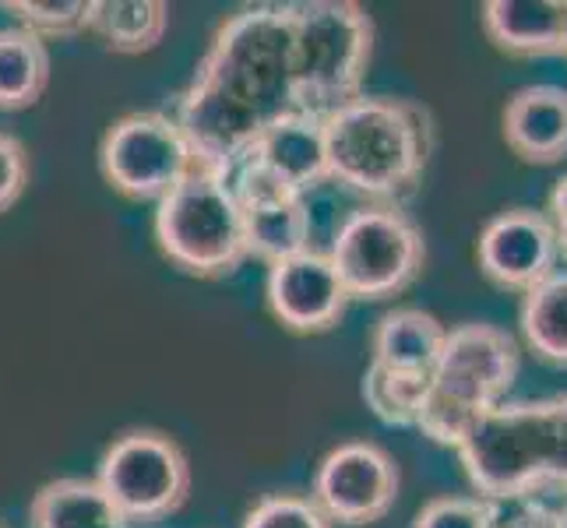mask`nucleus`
I'll return each mask as SVG.
<instances>
[{
	"mask_svg": "<svg viewBox=\"0 0 567 528\" xmlns=\"http://www.w3.org/2000/svg\"><path fill=\"white\" fill-rule=\"evenodd\" d=\"M413 528H491L483 497H437L416 515Z\"/></svg>",
	"mask_w": 567,
	"mask_h": 528,
	"instance_id": "25",
	"label": "nucleus"
},
{
	"mask_svg": "<svg viewBox=\"0 0 567 528\" xmlns=\"http://www.w3.org/2000/svg\"><path fill=\"white\" fill-rule=\"evenodd\" d=\"M29 528H127V521L95 479L64 476L32 497Z\"/></svg>",
	"mask_w": 567,
	"mask_h": 528,
	"instance_id": "18",
	"label": "nucleus"
},
{
	"mask_svg": "<svg viewBox=\"0 0 567 528\" xmlns=\"http://www.w3.org/2000/svg\"><path fill=\"white\" fill-rule=\"evenodd\" d=\"M265 300L271 318L292 335H321L342 321L349 292L328 253L310 247L279 265H268Z\"/></svg>",
	"mask_w": 567,
	"mask_h": 528,
	"instance_id": "12",
	"label": "nucleus"
},
{
	"mask_svg": "<svg viewBox=\"0 0 567 528\" xmlns=\"http://www.w3.org/2000/svg\"><path fill=\"white\" fill-rule=\"evenodd\" d=\"M4 11L47 43V39H74L89 32L95 0H4Z\"/></svg>",
	"mask_w": 567,
	"mask_h": 528,
	"instance_id": "23",
	"label": "nucleus"
},
{
	"mask_svg": "<svg viewBox=\"0 0 567 528\" xmlns=\"http://www.w3.org/2000/svg\"><path fill=\"white\" fill-rule=\"evenodd\" d=\"M504 142L525 163H560L567 155V89H518L504 106Z\"/></svg>",
	"mask_w": 567,
	"mask_h": 528,
	"instance_id": "15",
	"label": "nucleus"
},
{
	"mask_svg": "<svg viewBox=\"0 0 567 528\" xmlns=\"http://www.w3.org/2000/svg\"><path fill=\"white\" fill-rule=\"evenodd\" d=\"M518 377V342L497 324H458L447 331L416 429L458 447L486 408L501 405Z\"/></svg>",
	"mask_w": 567,
	"mask_h": 528,
	"instance_id": "4",
	"label": "nucleus"
},
{
	"mask_svg": "<svg viewBox=\"0 0 567 528\" xmlns=\"http://www.w3.org/2000/svg\"><path fill=\"white\" fill-rule=\"evenodd\" d=\"M328 180L378 205L409 198L434 152L430 110L391 95H360L324 116Z\"/></svg>",
	"mask_w": 567,
	"mask_h": 528,
	"instance_id": "2",
	"label": "nucleus"
},
{
	"mask_svg": "<svg viewBox=\"0 0 567 528\" xmlns=\"http://www.w3.org/2000/svg\"><path fill=\"white\" fill-rule=\"evenodd\" d=\"M244 528H331L310 497L297 494H268L250 507Z\"/></svg>",
	"mask_w": 567,
	"mask_h": 528,
	"instance_id": "24",
	"label": "nucleus"
},
{
	"mask_svg": "<svg viewBox=\"0 0 567 528\" xmlns=\"http://www.w3.org/2000/svg\"><path fill=\"white\" fill-rule=\"evenodd\" d=\"M100 169L121 198L159 205L198 166L190 142L169 113L138 110L116 116L106 127L100 142Z\"/></svg>",
	"mask_w": 567,
	"mask_h": 528,
	"instance_id": "8",
	"label": "nucleus"
},
{
	"mask_svg": "<svg viewBox=\"0 0 567 528\" xmlns=\"http://www.w3.org/2000/svg\"><path fill=\"white\" fill-rule=\"evenodd\" d=\"M349 300H388L416 282L426 244L399 205H367L346 215L328 250Z\"/></svg>",
	"mask_w": 567,
	"mask_h": 528,
	"instance_id": "7",
	"label": "nucleus"
},
{
	"mask_svg": "<svg viewBox=\"0 0 567 528\" xmlns=\"http://www.w3.org/2000/svg\"><path fill=\"white\" fill-rule=\"evenodd\" d=\"M250 163L276 176L289 190L307 194L328 180V148H324V121L292 110L282 121L265 131V138L250 148Z\"/></svg>",
	"mask_w": 567,
	"mask_h": 528,
	"instance_id": "14",
	"label": "nucleus"
},
{
	"mask_svg": "<svg viewBox=\"0 0 567 528\" xmlns=\"http://www.w3.org/2000/svg\"><path fill=\"white\" fill-rule=\"evenodd\" d=\"M557 237L546 215L533 208L501 211L486 222L476 244L483 276L501 289L529 292L557 271Z\"/></svg>",
	"mask_w": 567,
	"mask_h": 528,
	"instance_id": "13",
	"label": "nucleus"
},
{
	"mask_svg": "<svg viewBox=\"0 0 567 528\" xmlns=\"http://www.w3.org/2000/svg\"><path fill=\"white\" fill-rule=\"evenodd\" d=\"M522 331L543 360L567 366V271H554L525 292Z\"/></svg>",
	"mask_w": 567,
	"mask_h": 528,
	"instance_id": "21",
	"label": "nucleus"
},
{
	"mask_svg": "<svg viewBox=\"0 0 567 528\" xmlns=\"http://www.w3.org/2000/svg\"><path fill=\"white\" fill-rule=\"evenodd\" d=\"M564 50H567V18H564Z\"/></svg>",
	"mask_w": 567,
	"mask_h": 528,
	"instance_id": "31",
	"label": "nucleus"
},
{
	"mask_svg": "<svg viewBox=\"0 0 567 528\" xmlns=\"http://www.w3.org/2000/svg\"><path fill=\"white\" fill-rule=\"evenodd\" d=\"M486 515H491V528H560L557 511H550L536 494L486 500Z\"/></svg>",
	"mask_w": 567,
	"mask_h": 528,
	"instance_id": "26",
	"label": "nucleus"
},
{
	"mask_svg": "<svg viewBox=\"0 0 567 528\" xmlns=\"http://www.w3.org/2000/svg\"><path fill=\"white\" fill-rule=\"evenodd\" d=\"M152 229L163 258L194 279L233 276L250 258L237 194L219 173L194 169L155 205Z\"/></svg>",
	"mask_w": 567,
	"mask_h": 528,
	"instance_id": "5",
	"label": "nucleus"
},
{
	"mask_svg": "<svg viewBox=\"0 0 567 528\" xmlns=\"http://www.w3.org/2000/svg\"><path fill=\"white\" fill-rule=\"evenodd\" d=\"M363 402L381 423L388 426H416L426 391H430V374H413V370H391L370 360L363 374Z\"/></svg>",
	"mask_w": 567,
	"mask_h": 528,
	"instance_id": "22",
	"label": "nucleus"
},
{
	"mask_svg": "<svg viewBox=\"0 0 567 528\" xmlns=\"http://www.w3.org/2000/svg\"><path fill=\"white\" fill-rule=\"evenodd\" d=\"M399 497V465L374 441H349L321 458L310 500L331 525H374Z\"/></svg>",
	"mask_w": 567,
	"mask_h": 528,
	"instance_id": "10",
	"label": "nucleus"
},
{
	"mask_svg": "<svg viewBox=\"0 0 567 528\" xmlns=\"http://www.w3.org/2000/svg\"><path fill=\"white\" fill-rule=\"evenodd\" d=\"M447 328L420 307H395L378 321L370 352L374 363L391 370H413V374H434L437 356L444 349Z\"/></svg>",
	"mask_w": 567,
	"mask_h": 528,
	"instance_id": "17",
	"label": "nucleus"
},
{
	"mask_svg": "<svg viewBox=\"0 0 567 528\" xmlns=\"http://www.w3.org/2000/svg\"><path fill=\"white\" fill-rule=\"evenodd\" d=\"M169 8L163 0H95L92 29L110 53H152L166 39Z\"/></svg>",
	"mask_w": 567,
	"mask_h": 528,
	"instance_id": "20",
	"label": "nucleus"
},
{
	"mask_svg": "<svg viewBox=\"0 0 567 528\" xmlns=\"http://www.w3.org/2000/svg\"><path fill=\"white\" fill-rule=\"evenodd\" d=\"M95 483L124 521H159L184 507L190 462L163 429H127L106 447Z\"/></svg>",
	"mask_w": 567,
	"mask_h": 528,
	"instance_id": "9",
	"label": "nucleus"
},
{
	"mask_svg": "<svg viewBox=\"0 0 567 528\" xmlns=\"http://www.w3.org/2000/svg\"><path fill=\"white\" fill-rule=\"evenodd\" d=\"M50 85V46L22 25L0 29V113L29 110Z\"/></svg>",
	"mask_w": 567,
	"mask_h": 528,
	"instance_id": "19",
	"label": "nucleus"
},
{
	"mask_svg": "<svg viewBox=\"0 0 567 528\" xmlns=\"http://www.w3.org/2000/svg\"><path fill=\"white\" fill-rule=\"evenodd\" d=\"M567 0H491L483 4V29L507 53L564 50Z\"/></svg>",
	"mask_w": 567,
	"mask_h": 528,
	"instance_id": "16",
	"label": "nucleus"
},
{
	"mask_svg": "<svg viewBox=\"0 0 567 528\" xmlns=\"http://www.w3.org/2000/svg\"><path fill=\"white\" fill-rule=\"evenodd\" d=\"M292 110L289 4H247L219 22L169 116L190 142L194 166L229 180Z\"/></svg>",
	"mask_w": 567,
	"mask_h": 528,
	"instance_id": "1",
	"label": "nucleus"
},
{
	"mask_svg": "<svg viewBox=\"0 0 567 528\" xmlns=\"http://www.w3.org/2000/svg\"><path fill=\"white\" fill-rule=\"evenodd\" d=\"M29 187V152L14 134L0 131V215L11 211Z\"/></svg>",
	"mask_w": 567,
	"mask_h": 528,
	"instance_id": "27",
	"label": "nucleus"
},
{
	"mask_svg": "<svg viewBox=\"0 0 567 528\" xmlns=\"http://www.w3.org/2000/svg\"><path fill=\"white\" fill-rule=\"evenodd\" d=\"M292 14V100L300 113L324 116L363 95L374 56V22L353 0L289 4Z\"/></svg>",
	"mask_w": 567,
	"mask_h": 528,
	"instance_id": "3",
	"label": "nucleus"
},
{
	"mask_svg": "<svg viewBox=\"0 0 567 528\" xmlns=\"http://www.w3.org/2000/svg\"><path fill=\"white\" fill-rule=\"evenodd\" d=\"M229 187L237 194V205L244 215L250 258L279 265L292 258V253L310 250V229L315 226H310L307 194L289 190L250 159L233 169Z\"/></svg>",
	"mask_w": 567,
	"mask_h": 528,
	"instance_id": "11",
	"label": "nucleus"
},
{
	"mask_svg": "<svg viewBox=\"0 0 567 528\" xmlns=\"http://www.w3.org/2000/svg\"><path fill=\"white\" fill-rule=\"evenodd\" d=\"M554 437V402H501L468 426L455 452L483 500L522 497L550 483Z\"/></svg>",
	"mask_w": 567,
	"mask_h": 528,
	"instance_id": "6",
	"label": "nucleus"
},
{
	"mask_svg": "<svg viewBox=\"0 0 567 528\" xmlns=\"http://www.w3.org/2000/svg\"><path fill=\"white\" fill-rule=\"evenodd\" d=\"M550 226L557 237V250L567 258V176H560L550 190Z\"/></svg>",
	"mask_w": 567,
	"mask_h": 528,
	"instance_id": "29",
	"label": "nucleus"
},
{
	"mask_svg": "<svg viewBox=\"0 0 567 528\" xmlns=\"http://www.w3.org/2000/svg\"><path fill=\"white\" fill-rule=\"evenodd\" d=\"M557 408V437H554V468H550V483L567 486V395L554 398Z\"/></svg>",
	"mask_w": 567,
	"mask_h": 528,
	"instance_id": "28",
	"label": "nucleus"
},
{
	"mask_svg": "<svg viewBox=\"0 0 567 528\" xmlns=\"http://www.w3.org/2000/svg\"><path fill=\"white\" fill-rule=\"evenodd\" d=\"M557 521H560V528H567V507H564V511H557Z\"/></svg>",
	"mask_w": 567,
	"mask_h": 528,
	"instance_id": "30",
	"label": "nucleus"
}]
</instances>
